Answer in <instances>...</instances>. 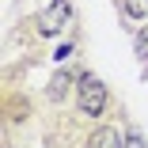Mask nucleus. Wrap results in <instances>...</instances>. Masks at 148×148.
I'll use <instances>...</instances> for the list:
<instances>
[{
  "mask_svg": "<svg viewBox=\"0 0 148 148\" xmlns=\"http://www.w3.org/2000/svg\"><path fill=\"white\" fill-rule=\"evenodd\" d=\"M65 87H69V76L61 72V76H57V80H53V95H57V99H61V95H65Z\"/></svg>",
  "mask_w": 148,
  "mask_h": 148,
  "instance_id": "423d86ee",
  "label": "nucleus"
},
{
  "mask_svg": "<svg viewBox=\"0 0 148 148\" xmlns=\"http://www.w3.org/2000/svg\"><path fill=\"white\" fill-rule=\"evenodd\" d=\"M137 57H140V61H148V27L137 34Z\"/></svg>",
  "mask_w": 148,
  "mask_h": 148,
  "instance_id": "39448f33",
  "label": "nucleus"
},
{
  "mask_svg": "<svg viewBox=\"0 0 148 148\" xmlns=\"http://www.w3.org/2000/svg\"><path fill=\"white\" fill-rule=\"evenodd\" d=\"M65 23H69V0H53V4L42 12V19H38V31L42 34H57Z\"/></svg>",
  "mask_w": 148,
  "mask_h": 148,
  "instance_id": "f03ea898",
  "label": "nucleus"
},
{
  "mask_svg": "<svg viewBox=\"0 0 148 148\" xmlns=\"http://www.w3.org/2000/svg\"><path fill=\"white\" fill-rule=\"evenodd\" d=\"M125 148H148V144H144V140H140V137L133 133V137H125Z\"/></svg>",
  "mask_w": 148,
  "mask_h": 148,
  "instance_id": "0eeeda50",
  "label": "nucleus"
},
{
  "mask_svg": "<svg viewBox=\"0 0 148 148\" xmlns=\"http://www.w3.org/2000/svg\"><path fill=\"white\" fill-rule=\"evenodd\" d=\"M125 12L133 19H148V0H125Z\"/></svg>",
  "mask_w": 148,
  "mask_h": 148,
  "instance_id": "20e7f679",
  "label": "nucleus"
},
{
  "mask_svg": "<svg viewBox=\"0 0 148 148\" xmlns=\"http://www.w3.org/2000/svg\"><path fill=\"white\" fill-rule=\"evenodd\" d=\"M87 148H125V140L118 137V129H99L91 140H87Z\"/></svg>",
  "mask_w": 148,
  "mask_h": 148,
  "instance_id": "7ed1b4c3",
  "label": "nucleus"
},
{
  "mask_svg": "<svg viewBox=\"0 0 148 148\" xmlns=\"http://www.w3.org/2000/svg\"><path fill=\"white\" fill-rule=\"evenodd\" d=\"M103 106H106V87L95 76H80V110L87 118H99Z\"/></svg>",
  "mask_w": 148,
  "mask_h": 148,
  "instance_id": "f257e3e1",
  "label": "nucleus"
}]
</instances>
